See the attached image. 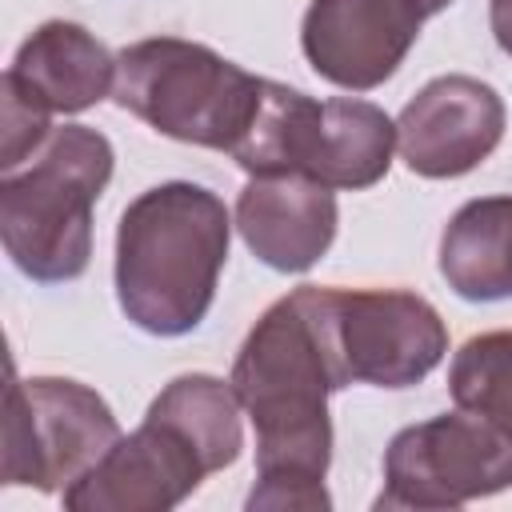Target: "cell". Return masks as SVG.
Here are the masks:
<instances>
[{
    "label": "cell",
    "instance_id": "6",
    "mask_svg": "<svg viewBox=\"0 0 512 512\" xmlns=\"http://www.w3.org/2000/svg\"><path fill=\"white\" fill-rule=\"evenodd\" d=\"M120 436L124 432L96 388L64 376L20 380L12 372L8 396H4L0 484L64 492Z\"/></svg>",
    "mask_w": 512,
    "mask_h": 512
},
{
    "label": "cell",
    "instance_id": "8",
    "mask_svg": "<svg viewBox=\"0 0 512 512\" xmlns=\"http://www.w3.org/2000/svg\"><path fill=\"white\" fill-rule=\"evenodd\" d=\"M212 476L196 444L160 416L140 420L120 436L60 500L68 512H168L184 504L200 480Z\"/></svg>",
    "mask_w": 512,
    "mask_h": 512
},
{
    "label": "cell",
    "instance_id": "11",
    "mask_svg": "<svg viewBox=\"0 0 512 512\" xmlns=\"http://www.w3.org/2000/svg\"><path fill=\"white\" fill-rule=\"evenodd\" d=\"M236 232L276 272H308L336 240V192L312 176H252L236 196Z\"/></svg>",
    "mask_w": 512,
    "mask_h": 512
},
{
    "label": "cell",
    "instance_id": "17",
    "mask_svg": "<svg viewBox=\"0 0 512 512\" xmlns=\"http://www.w3.org/2000/svg\"><path fill=\"white\" fill-rule=\"evenodd\" d=\"M488 24H492L500 52L512 56V0H488Z\"/></svg>",
    "mask_w": 512,
    "mask_h": 512
},
{
    "label": "cell",
    "instance_id": "9",
    "mask_svg": "<svg viewBox=\"0 0 512 512\" xmlns=\"http://www.w3.org/2000/svg\"><path fill=\"white\" fill-rule=\"evenodd\" d=\"M504 100L492 84L448 72L428 80L396 116V148L408 172L456 180L484 164L504 140Z\"/></svg>",
    "mask_w": 512,
    "mask_h": 512
},
{
    "label": "cell",
    "instance_id": "10",
    "mask_svg": "<svg viewBox=\"0 0 512 512\" xmlns=\"http://www.w3.org/2000/svg\"><path fill=\"white\" fill-rule=\"evenodd\" d=\"M424 16L420 0H312L300 48L320 80L372 92L404 64Z\"/></svg>",
    "mask_w": 512,
    "mask_h": 512
},
{
    "label": "cell",
    "instance_id": "15",
    "mask_svg": "<svg viewBox=\"0 0 512 512\" xmlns=\"http://www.w3.org/2000/svg\"><path fill=\"white\" fill-rule=\"evenodd\" d=\"M240 412L244 408H240L236 388L224 384L220 376H208V372L176 376L148 404V416L168 420L172 428H180L196 444V452L204 456L208 472H220V468L236 464V456L244 448Z\"/></svg>",
    "mask_w": 512,
    "mask_h": 512
},
{
    "label": "cell",
    "instance_id": "1",
    "mask_svg": "<svg viewBox=\"0 0 512 512\" xmlns=\"http://www.w3.org/2000/svg\"><path fill=\"white\" fill-rule=\"evenodd\" d=\"M228 384L256 428V484L248 508H332L324 492L332 464L328 396L340 392V380L320 336L312 284L292 288L260 312L232 360Z\"/></svg>",
    "mask_w": 512,
    "mask_h": 512
},
{
    "label": "cell",
    "instance_id": "5",
    "mask_svg": "<svg viewBox=\"0 0 512 512\" xmlns=\"http://www.w3.org/2000/svg\"><path fill=\"white\" fill-rule=\"evenodd\" d=\"M312 308L340 388H412L448 352L440 312L404 288H320Z\"/></svg>",
    "mask_w": 512,
    "mask_h": 512
},
{
    "label": "cell",
    "instance_id": "3",
    "mask_svg": "<svg viewBox=\"0 0 512 512\" xmlns=\"http://www.w3.org/2000/svg\"><path fill=\"white\" fill-rule=\"evenodd\" d=\"M116 152L88 124L52 128L24 160L0 172V240L8 260L36 284L84 276L92 260V208L112 180Z\"/></svg>",
    "mask_w": 512,
    "mask_h": 512
},
{
    "label": "cell",
    "instance_id": "16",
    "mask_svg": "<svg viewBox=\"0 0 512 512\" xmlns=\"http://www.w3.org/2000/svg\"><path fill=\"white\" fill-rule=\"evenodd\" d=\"M448 392L456 408H468L512 436V332H480L464 340L448 364Z\"/></svg>",
    "mask_w": 512,
    "mask_h": 512
},
{
    "label": "cell",
    "instance_id": "13",
    "mask_svg": "<svg viewBox=\"0 0 512 512\" xmlns=\"http://www.w3.org/2000/svg\"><path fill=\"white\" fill-rule=\"evenodd\" d=\"M44 112H84L116 88V56L76 20H44L12 56L4 80Z\"/></svg>",
    "mask_w": 512,
    "mask_h": 512
},
{
    "label": "cell",
    "instance_id": "18",
    "mask_svg": "<svg viewBox=\"0 0 512 512\" xmlns=\"http://www.w3.org/2000/svg\"><path fill=\"white\" fill-rule=\"evenodd\" d=\"M448 4H452V0H420V8H424L428 16H436V12H444Z\"/></svg>",
    "mask_w": 512,
    "mask_h": 512
},
{
    "label": "cell",
    "instance_id": "2",
    "mask_svg": "<svg viewBox=\"0 0 512 512\" xmlns=\"http://www.w3.org/2000/svg\"><path fill=\"white\" fill-rule=\"evenodd\" d=\"M232 216L216 192L168 180L140 192L116 228V300L148 336L192 332L212 300L232 244Z\"/></svg>",
    "mask_w": 512,
    "mask_h": 512
},
{
    "label": "cell",
    "instance_id": "7",
    "mask_svg": "<svg viewBox=\"0 0 512 512\" xmlns=\"http://www.w3.org/2000/svg\"><path fill=\"white\" fill-rule=\"evenodd\" d=\"M512 488V436L456 408L400 428L384 448V492L376 508L452 512Z\"/></svg>",
    "mask_w": 512,
    "mask_h": 512
},
{
    "label": "cell",
    "instance_id": "14",
    "mask_svg": "<svg viewBox=\"0 0 512 512\" xmlns=\"http://www.w3.org/2000/svg\"><path fill=\"white\" fill-rule=\"evenodd\" d=\"M440 276L476 304L512 296V196H480L452 212L440 236Z\"/></svg>",
    "mask_w": 512,
    "mask_h": 512
},
{
    "label": "cell",
    "instance_id": "12",
    "mask_svg": "<svg viewBox=\"0 0 512 512\" xmlns=\"http://www.w3.org/2000/svg\"><path fill=\"white\" fill-rule=\"evenodd\" d=\"M392 148L396 124L384 108L352 96L308 100L292 140V172L312 176L328 188L360 192L388 176Z\"/></svg>",
    "mask_w": 512,
    "mask_h": 512
},
{
    "label": "cell",
    "instance_id": "4",
    "mask_svg": "<svg viewBox=\"0 0 512 512\" xmlns=\"http://www.w3.org/2000/svg\"><path fill=\"white\" fill-rule=\"evenodd\" d=\"M272 80L244 72L208 44L180 36H152L120 48L116 56V104L172 136L236 156L256 132Z\"/></svg>",
    "mask_w": 512,
    "mask_h": 512
}]
</instances>
